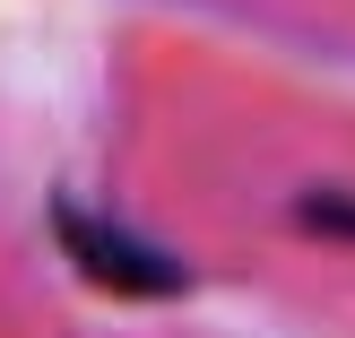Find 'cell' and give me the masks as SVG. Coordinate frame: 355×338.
<instances>
[{
  "label": "cell",
  "mask_w": 355,
  "mask_h": 338,
  "mask_svg": "<svg viewBox=\"0 0 355 338\" xmlns=\"http://www.w3.org/2000/svg\"><path fill=\"white\" fill-rule=\"evenodd\" d=\"M61 235L78 243V260H87V269L104 278V287H139V295H148V287H173V269H165V260H148V252H139L130 235H113V226L61 217Z\"/></svg>",
  "instance_id": "1"
}]
</instances>
